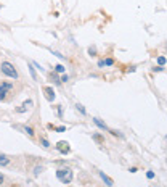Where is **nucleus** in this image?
<instances>
[{
	"label": "nucleus",
	"mask_w": 167,
	"mask_h": 187,
	"mask_svg": "<svg viewBox=\"0 0 167 187\" xmlns=\"http://www.w3.org/2000/svg\"><path fill=\"white\" fill-rule=\"evenodd\" d=\"M0 71L3 74H7L8 78H13V79H18V71L15 69V66L10 63V62H3L0 65Z\"/></svg>",
	"instance_id": "f257e3e1"
},
{
	"label": "nucleus",
	"mask_w": 167,
	"mask_h": 187,
	"mask_svg": "<svg viewBox=\"0 0 167 187\" xmlns=\"http://www.w3.org/2000/svg\"><path fill=\"white\" fill-rule=\"evenodd\" d=\"M56 177L63 182V184H69V182L72 181V170H69V168H61V170L56 171Z\"/></svg>",
	"instance_id": "f03ea898"
},
{
	"label": "nucleus",
	"mask_w": 167,
	"mask_h": 187,
	"mask_svg": "<svg viewBox=\"0 0 167 187\" xmlns=\"http://www.w3.org/2000/svg\"><path fill=\"white\" fill-rule=\"evenodd\" d=\"M13 89V84L10 82H2L0 84V100H5L7 99V94Z\"/></svg>",
	"instance_id": "7ed1b4c3"
},
{
	"label": "nucleus",
	"mask_w": 167,
	"mask_h": 187,
	"mask_svg": "<svg viewBox=\"0 0 167 187\" xmlns=\"http://www.w3.org/2000/svg\"><path fill=\"white\" fill-rule=\"evenodd\" d=\"M56 148H58V152H61L63 155H66V153H69V144L68 142H64V140H61V142H58L56 144Z\"/></svg>",
	"instance_id": "20e7f679"
},
{
	"label": "nucleus",
	"mask_w": 167,
	"mask_h": 187,
	"mask_svg": "<svg viewBox=\"0 0 167 187\" xmlns=\"http://www.w3.org/2000/svg\"><path fill=\"white\" fill-rule=\"evenodd\" d=\"M100 177H101V179H103V181L106 182V185H108V187H113V185H114V182H113V179H111V177H109V176H106V174H105V173H103V171H100Z\"/></svg>",
	"instance_id": "39448f33"
},
{
	"label": "nucleus",
	"mask_w": 167,
	"mask_h": 187,
	"mask_svg": "<svg viewBox=\"0 0 167 187\" xmlns=\"http://www.w3.org/2000/svg\"><path fill=\"white\" fill-rule=\"evenodd\" d=\"M44 92H45V97H47V100L52 102L55 99V92H53V89L52 87H45L44 89Z\"/></svg>",
	"instance_id": "423d86ee"
},
{
	"label": "nucleus",
	"mask_w": 167,
	"mask_h": 187,
	"mask_svg": "<svg viewBox=\"0 0 167 187\" xmlns=\"http://www.w3.org/2000/svg\"><path fill=\"white\" fill-rule=\"evenodd\" d=\"M93 123H95L96 126H98L100 129H103V131H109V128H108V126H106V124H105V123H103V121H101L100 118H93Z\"/></svg>",
	"instance_id": "0eeeda50"
},
{
	"label": "nucleus",
	"mask_w": 167,
	"mask_h": 187,
	"mask_svg": "<svg viewBox=\"0 0 167 187\" xmlns=\"http://www.w3.org/2000/svg\"><path fill=\"white\" fill-rule=\"evenodd\" d=\"M8 163H10V158H8L7 155H3V153L0 152V166H7Z\"/></svg>",
	"instance_id": "6e6552de"
},
{
	"label": "nucleus",
	"mask_w": 167,
	"mask_h": 187,
	"mask_svg": "<svg viewBox=\"0 0 167 187\" xmlns=\"http://www.w3.org/2000/svg\"><path fill=\"white\" fill-rule=\"evenodd\" d=\"M29 106H32V100H26L24 103H23L21 108H18V111H20V113H23V111H26V108H29Z\"/></svg>",
	"instance_id": "1a4fd4ad"
},
{
	"label": "nucleus",
	"mask_w": 167,
	"mask_h": 187,
	"mask_svg": "<svg viewBox=\"0 0 167 187\" xmlns=\"http://www.w3.org/2000/svg\"><path fill=\"white\" fill-rule=\"evenodd\" d=\"M55 71L56 73H64V66L63 65H56V66H55Z\"/></svg>",
	"instance_id": "9d476101"
},
{
	"label": "nucleus",
	"mask_w": 167,
	"mask_h": 187,
	"mask_svg": "<svg viewBox=\"0 0 167 187\" xmlns=\"http://www.w3.org/2000/svg\"><path fill=\"white\" fill-rule=\"evenodd\" d=\"M23 129H24V132H27V134L31 135V137H32V135H34V131H32L31 128H27V126H24V128H23Z\"/></svg>",
	"instance_id": "9b49d317"
},
{
	"label": "nucleus",
	"mask_w": 167,
	"mask_h": 187,
	"mask_svg": "<svg viewBox=\"0 0 167 187\" xmlns=\"http://www.w3.org/2000/svg\"><path fill=\"white\" fill-rule=\"evenodd\" d=\"M76 106H77V110H79V111H80V113H82V115H85V113H87V111H85V108H84V106H82L80 103H77Z\"/></svg>",
	"instance_id": "f8f14e48"
},
{
	"label": "nucleus",
	"mask_w": 167,
	"mask_h": 187,
	"mask_svg": "<svg viewBox=\"0 0 167 187\" xmlns=\"http://www.w3.org/2000/svg\"><path fill=\"white\" fill-rule=\"evenodd\" d=\"M29 73H31L32 79H37V74H35V71H34V68H32V66H29Z\"/></svg>",
	"instance_id": "ddd939ff"
},
{
	"label": "nucleus",
	"mask_w": 167,
	"mask_h": 187,
	"mask_svg": "<svg viewBox=\"0 0 167 187\" xmlns=\"http://www.w3.org/2000/svg\"><path fill=\"white\" fill-rule=\"evenodd\" d=\"M40 142H42V145H44L45 148H48V147H50V144H48V140H47V139H42Z\"/></svg>",
	"instance_id": "4468645a"
},
{
	"label": "nucleus",
	"mask_w": 167,
	"mask_h": 187,
	"mask_svg": "<svg viewBox=\"0 0 167 187\" xmlns=\"http://www.w3.org/2000/svg\"><path fill=\"white\" fill-rule=\"evenodd\" d=\"M157 63H159L161 66H164V63H165V58H164V57H159V58H157Z\"/></svg>",
	"instance_id": "2eb2a0df"
},
{
	"label": "nucleus",
	"mask_w": 167,
	"mask_h": 187,
	"mask_svg": "<svg viewBox=\"0 0 167 187\" xmlns=\"http://www.w3.org/2000/svg\"><path fill=\"white\" fill-rule=\"evenodd\" d=\"M42 171V166H35V170H34V174L35 176H39V173Z\"/></svg>",
	"instance_id": "dca6fc26"
},
{
	"label": "nucleus",
	"mask_w": 167,
	"mask_h": 187,
	"mask_svg": "<svg viewBox=\"0 0 167 187\" xmlns=\"http://www.w3.org/2000/svg\"><path fill=\"white\" fill-rule=\"evenodd\" d=\"M146 177H148V179H153V177H154V173H153V171H148V173H146Z\"/></svg>",
	"instance_id": "f3484780"
},
{
	"label": "nucleus",
	"mask_w": 167,
	"mask_h": 187,
	"mask_svg": "<svg viewBox=\"0 0 167 187\" xmlns=\"http://www.w3.org/2000/svg\"><path fill=\"white\" fill-rule=\"evenodd\" d=\"M103 63H105V65H108V66H111V65H113L114 62H113V60H111V58H108V60H105Z\"/></svg>",
	"instance_id": "a211bd4d"
},
{
	"label": "nucleus",
	"mask_w": 167,
	"mask_h": 187,
	"mask_svg": "<svg viewBox=\"0 0 167 187\" xmlns=\"http://www.w3.org/2000/svg\"><path fill=\"white\" fill-rule=\"evenodd\" d=\"M68 79H69V78H68V74H64V76L61 78V81H59V82H66V81H68Z\"/></svg>",
	"instance_id": "6ab92c4d"
},
{
	"label": "nucleus",
	"mask_w": 167,
	"mask_h": 187,
	"mask_svg": "<svg viewBox=\"0 0 167 187\" xmlns=\"http://www.w3.org/2000/svg\"><path fill=\"white\" fill-rule=\"evenodd\" d=\"M53 55H56L58 58H64V55H61V53H58V52H53Z\"/></svg>",
	"instance_id": "aec40b11"
},
{
	"label": "nucleus",
	"mask_w": 167,
	"mask_h": 187,
	"mask_svg": "<svg viewBox=\"0 0 167 187\" xmlns=\"http://www.w3.org/2000/svg\"><path fill=\"white\" fill-rule=\"evenodd\" d=\"M93 139H95V140H98V142H101V137H100L98 134H95V135H93Z\"/></svg>",
	"instance_id": "412c9836"
},
{
	"label": "nucleus",
	"mask_w": 167,
	"mask_h": 187,
	"mask_svg": "<svg viewBox=\"0 0 167 187\" xmlns=\"http://www.w3.org/2000/svg\"><path fill=\"white\" fill-rule=\"evenodd\" d=\"M2 182H3V176L0 174V184H2Z\"/></svg>",
	"instance_id": "4be33fe9"
},
{
	"label": "nucleus",
	"mask_w": 167,
	"mask_h": 187,
	"mask_svg": "<svg viewBox=\"0 0 167 187\" xmlns=\"http://www.w3.org/2000/svg\"><path fill=\"white\" fill-rule=\"evenodd\" d=\"M0 8H2V5H0Z\"/></svg>",
	"instance_id": "5701e85b"
}]
</instances>
